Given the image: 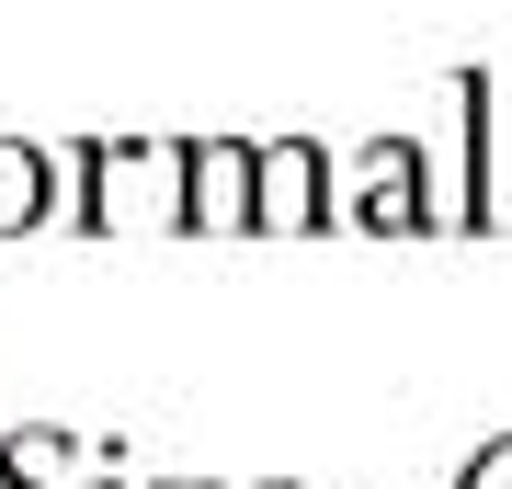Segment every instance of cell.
I'll return each mask as SVG.
<instances>
[{"label": "cell", "instance_id": "obj_1", "mask_svg": "<svg viewBox=\"0 0 512 489\" xmlns=\"http://www.w3.org/2000/svg\"><path fill=\"white\" fill-rule=\"evenodd\" d=\"M80 228H183V137H80Z\"/></svg>", "mask_w": 512, "mask_h": 489}, {"label": "cell", "instance_id": "obj_2", "mask_svg": "<svg viewBox=\"0 0 512 489\" xmlns=\"http://www.w3.org/2000/svg\"><path fill=\"white\" fill-rule=\"evenodd\" d=\"M421 171H433V160H421L410 137H365V148H353V182H342V217L376 228V239H421V228H433Z\"/></svg>", "mask_w": 512, "mask_h": 489}, {"label": "cell", "instance_id": "obj_3", "mask_svg": "<svg viewBox=\"0 0 512 489\" xmlns=\"http://www.w3.org/2000/svg\"><path fill=\"white\" fill-rule=\"evenodd\" d=\"M183 228H194V239L262 228V148H251V137H194V148H183Z\"/></svg>", "mask_w": 512, "mask_h": 489}, {"label": "cell", "instance_id": "obj_4", "mask_svg": "<svg viewBox=\"0 0 512 489\" xmlns=\"http://www.w3.org/2000/svg\"><path fill=\"white\" fill-rule=\"evenodd\" d=\"M342 217V182H330V148L319 137H274L262 148V228L274 239H308Z\"/></svg>", "mask_w": 512, "mask_h": 489}, {"label": "cell", "instance_id": "obj_5", "mask_svg": "<svg viewBox=\"0 0 512 489\" xmlns=\"http://www.w3.org/2000/svg\"><path fill=\"white\" fill-rule=\"evenodd\" d=\"M46 217H57V160L35 137H0V239H23Z\"/></svg>", "mask_w": 512, "mask_h": 489}, {"label": "cell", "instance_id": "obj_6", "mask_svg": "<svg viewBox=\"0 0 512 489\" xmlns=\"http://www.w3.org/2000/svg\"><path fill=\"white\" fill-rule=\"evenodd\" d=\"M444 91H456V114H467V239H478L501 217V205H490V69H456Z\"/></svg>", "mask_w": 512, "mask_h": 489}, {"label": "cell", "instance_id": "obj_7", "mask_svg": "<svg viewBox=\"0 0 512 489\" xmlns=\"http://www.w3.org/2000/svg\"><path fill=\"white\" fill-rule=\"evenodd\" d=\"M456 489H501V478H490V467H467V478H456Z\"/></svg>", "mask_w": 512, "mask_h": 489}, {"label": "cell", "instance_id": "obj_8", "mask_svg": "<svg viewBox=\"0 0 512 489\" xmlns=\"http://www.w3.org/2000/svg\"><path fill=\"white\" fill-rule=\"evenodd\" d=\"M274 489H296V478H274Z\"/></svg>", "mask_w": 512, "mask_h": 489}]
</instances>
